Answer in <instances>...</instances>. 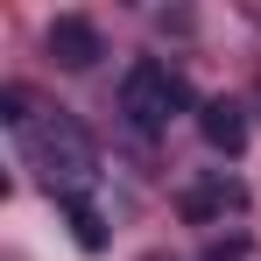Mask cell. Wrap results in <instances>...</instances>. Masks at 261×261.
<instances>
[{
  "mask_svg": "<svg viewBox=\"0 0 261 261\" xmlns=\"http://www.w3.org/2000/svg\"><path fill=\"white\" fill-rule=\"evenodd\" d=\"M205 261H247V240H212Z\"/></svg>",
  "mask_w": 261,
  "mask_h": 261,
  "instance_id": "52a82bcc",
  "label": "cell"
},
{
  "mask_svg": "<svg viewBox=\"0 0 261 261\" xmlns=\"http://www.w3.org/2000/svg\"><path fill=\"white\" fill-rule=\"evenodd\" d=\"M49 57H57L64 71H92V64L106 57V43H99V29H92L85 14H57V21H49Z\"/></svg>",
  "mask_w": 261,
  "mask_h": 261,
  "instance_id": "3957f363",
  "label": "cell"
},
{
  "mask_svg": "<svg viewBox=\"0 0 261 261\" xmlns=\"http://www.w3.org/2000/svg\"><path fill=\"white\" fill-rule=\"evenodd\" d=\"M21 148H29V163L43 170V184L64 205H92V191H99V148L85 141V127L71 113H36L29 134H21Z\"/></svg>",
  "mask_w": 261,
  "mask_h": 261,
  "instance_id": "6da1fadb",
  "label": "cell"
},
{
  "mask_svg": "<svg viewBox=\"0 0 261 261\" xmlns=\"http://www.w3.org/2000/svg\"><path fill=\"white\" fill-rule=\"evenodd\" d=\"M240 205H247V191H240V184H233L226 170L184 191V219H198V226H205V219H226V212H240Z\"/></svg>",
  "mask_w": 261,
  "mask_h": 261,
  "instance_id": "277c9868",
  "label": "cell"
},
{
  "mask_svg": "<svg viewBox=\"0 0 261 261\" xmlns=\"http://www.w3.org/2000/svg\"><path fill=\"white\" fill-rule=\"evenodd\" d=\"M198 127H205V141H212L219 155H240V148H247V120H240V106H233V99L198 106Z\"/></svg>",
  "mask_w": 261,
  "mask_h": 261,
  "instance_id": "5b68a950",
  "label": "cell"
},
{
  "mask_svg": "<svg viewBox=\"0 0 261 261\" xmlns=\"http://www.w3.org/2000/svg\"><path fill=\"white\" fill-rule=\"evenodd\" d=\"M120 113H127V127L141 141L163 134L170 113H184V78H176L170 64H155V57H134L127 78H120Z\"/></svg>",
  "mask_w": 261,
  "mask_h": 261,
  "instance_id": "7a4b0ae2",
  "label": "cell"
},
{
  "mask_svg": "<svg viewBox=\"0 0 261 261\" xmlns=\"http://www.w3.org/2000/svg\"><path fill=\"white\" fill-rule=\"evenodd\" d=\"M71 226H78V247H92V254L106 247V219L92 212V205H71Z\"/></svg>",
  "mask_w": 261,
  "mask_h": 261,
  "instance_id": "8992f818",
  "label": "cell"
}]
</instances>
